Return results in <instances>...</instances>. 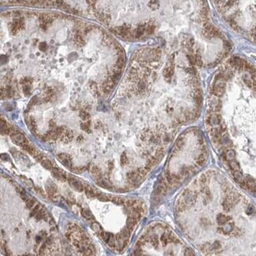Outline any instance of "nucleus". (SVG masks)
<instances>
[{
    "label": "nucleus",
    "mask_w": 256,
    "mask_h": 256,
    "mask_svg": "<svg viewBox=\"0 0 256 256\" xmlns=\"http://www.w3.org/2000/svg\"><path fill=\"white\" fill-rule=\"evenodd\" d=\"M231 29L256 44V0H210Z\"/></svg>",
    "instance_id": "f257e3e1"
},
{
    "label": "nucleus",
    "mask_w": 256,
    "mask_h": 256,
    "mask_svg": "<svg viewBox=\"0 0 256 256\" xmlns=\"http://www.w3.org/2000/svg\"><path fill=\"white\" fill-rule=\"evenodd\" d=\"M67 180H68V183H69V185H70L73 190H75L78 192H81L83 191H84V186L80 181L77 180L75 178H73L72 177H69L67 178Z\"/></svg>",
    "instance_id": "f03ea898"
},
{
    "label": "nucleus",
    "mask_w": 256,
    "mask_h": 256,
    "mask_svg": "<svg viewBox=\"0 0 256 256\" xmlns=\"http://www.w3.org/2000/svg\"><path fill=\"white\" fill-rule=\"evenodd\" d=\"M10 136H11L12 140H13V142L17 143V144H18V145L21 146V147L24 144L29 143L28 139L25 138V136H24L21 133L18 132V131H15Z\"/></svg>",
    "instance_id": "7ed1b4c3"
},
{
    "label": "nucleus",
    "mask_w": 256,
    "mask_h": 256,
    "mask_svg": "<svg viewBox=\"0 0 256 256\" xmlns=\"http://www.w3.org/2000/svg\"><path fill=\"white\" fill-rule=\"evenodd\" d=\"M46 192L48 193L49 198L54 201V202H57L58 201V190L57 188L53 184L49 183L46 185Z\"/></svg>",
    "instance_id": "20e7f679"
},
{
    "label": "nucleus",
    "mask_w": 256,
    "mask_h": 256,
    "mask_svg": "<svg viewBox=\"0 0 256 256\" xmlns=\"http://www.w3.org/2000/svg\"><path fill=\"white\" fill-rule=\"evenodd\" d=\"M58 159L59 160L62 164L64 166L67 168H72V159L70 157V155L66 154V153H61L59 155H58Z\"/></svg>",
    "instance_id": "39448f33"
},
{
    "label": "nucleus",
    "mask_w": 256,
    "mask_h": 256,
    "mask_svg": "<svg viewBox=\"0 0 256 256\" xmlns=\"http://www.w3.org/2000/svg\"><path fill=\"white\" fill-rule=\"evenodd\" d=\"M23 26H24V20L22 18H20L19 20H16L11 25V29H10L11 32L13 34H16L20 29H22Z\"/></svg>",
    "instance_id": "423d86ee"
},
{
    "label": "nucleus",
    "mask_w": 256,
    "mask_h": 256,
    "mask_svg": "<svg viewBox=\"0 0 256 256\" xmlns=\"http://www.w3.org/2000/svg\"><path fill=\"white\" fill-rule=\"evenodd\" d=\"M92 230L94 231L95 233L98 235L99 237H100L101 238L103 237L105 232L103 230V227L101 226V225L99 224L98 222H96V221H93L92 224Z\"/></svg>",
    "instance_id": "0eeeda50"
},
{
    "label": "nucleus",
    "mask_w": 256,
    "mask_h": 256,
    "mask_svg": "<svg viewBox=\"0 0 256 256\" xmlns=\"http://www.w3.org/2000/svg\"><path fill=\"white\" fill-rule=\"evenodd\" d=\"M51 174L53 175L54 178H56L57 180H61V181H66L67 180V177L66 174H64L63 172L58 170L57 169H52L51 170Z\"/></svg>",
    "instance_id": "6e6552de"
},
{
    "label": "nucleus",
    "mask_w": 256,
    "mask_h": 256,
    "mask_svg": "<svg viewBox=\"0 0 256 256\" xmlns=\"http://www.w3.org/2000/svg\"><path fill=\"white\" fill-rule=\"evenodd\" d=\"M84 192H85L86 196H88V198H95L96 197V194L97 192H95V190L91 187L90 185H87V186L84 187Z\"/></svg>",
    "instance_id": "1a4fd4ad"
},
{
    "label": "nucleus",
    "mask_w": 256,
    "mask_h": 256,
    "mask_svg": "<svg viewBox=\"0 0 256 256\" xmlns=\"http://www.w3.org/2000/svg\"><path fill=\"white\" fill-rule=\"evenodd\" d=\"M91 174L93 177H95V179L99 178L102 176V171L100 168H99L97 166H92L91 167Z\"/></svg>",
    "instance_id": "9d476101"
},
{
    "label": "nucleus",
    "mask_w": 256,
    "mask_h": 256,
    "mask_svg": "<svg viewBox=\"0 0 256 256\" xmlns=\"http://www.w3.org/2000/svg\"><path fill=\"white\" fill-rule=\"evenodd\" d=\"M96 198L101 201V202H109V201H111L112 199V196H108V195H106V194H103L102 192H97L96 194Z\"/></svg>",
    "instance_id": "9b49d317"
},
{
    "label": "nucleus",
    "mask_w": 256,
    "mask_h": 256,
    "mask_svg": "<svg viewBox=\"0 0 256 256\" xmlns=\"http://www.w3.org/2000/svg\"><path fill=\"white\" fill-rule=\"evenodd\" d=\"M62 136V140H64L65 142H70L73 139V134L70 130H65Z\"/></svg>",
    "instance_id": "f8f14e48"
},
{
    "label": "nucleus",
    "mask_w": 256,
    "mask_h": 256,
    "mask_svg": "<svg viewBox=\"0 0 256 256\" xmlns=\"http://www.w3.org/2000/svg\"><path fill=\"white\" fill-rule=\"evenodd\" d=\"M81 215L87 220H92L93 218V214L88 209H82L81 210Z\"/></svg>",
    "instance_id": "ddd939ff"
},
{
    "label": "nucleus",
    "mask_w": 256,
    "mask_h": 256,
    "mask_svg": "<svg viewBox=\"0 0 256 256\" xmlns=\"http://www.w3.org/2000/svg\"><path fill=\"white\" fill-rule=\"evenodd\" d=\"M42 166H44V168H45L46 170H51L53 169V166H52V163L51 162L49 161L48 159H44L43 161L41 162Z\"/></svg>",
    "instance_id": "4468645a"
},
{
    "label": "nucleus",
    "mask_w": 256,
    "mask_h": 256,
    "mask_svg": "<svg viewBox=\"0 0 256 256\" xmlns=\"http://www.w3.org/2000/svg\"><path fill=\"white\" fill-rule=\"evenodd\" d=\"M80 117L83 121H87L90 118V114L85 111H80Z\"/></svg>",
    "instance_id": "2eb2a0df"
},
{
    "label": "nucleus",
    "mask_w": 256,
    "mask_h": 256,
    "mask_svg": "<svg viewBox=\"0 0 256 256\" xmlns=\"http://www.w3.org/2000/svg\"><path fill=\"white\" fill-rule=\"evenodd\" d=\"M25 202H26V206H27L28 208H32V207L36 205L35 200L33 199H30V198H29V199H27L25 201Z\"/></svg>",
    "instance_id": "dca6fc26"
},
{
    "label": "nucleus",
    "mask_w": 256,
    "mask_h": 256,
    "mask_svg": "<svg viewBox=\"0 0 256 256\" xmlns=\"http://www.w3.org/2000/svg\"><path fill=\"white\" fill-rule=\"evenodd\" d=\"M21 179H22L23 181H24V183H25V184L26 186L28 187V188H33V187H34L32 180H30L29 179H27V178H25V177H21Z\"/></svg>",
    "instance_id": "f3484780"
},
{
    "label": "nucleus",
    "mask_w": 256,
    "mask_h": 256,
    "mask_svg": "<svg viewBox=\"0 0 256 256\" xmlns=\"http://www.w3.org/2000/svg\"><path fill=\"white\" fill-rule=\"evenodd\" d=\"M80 127H81V129L82 130L84 131H85L87 133H90L91 131H90V124L89 122H85V123H82L80 125Z\"/></svg>",
    "instance_id": "a211bd4d"
},
{
    "label": "nucleus",
    "mask_w": 256,
    "mask_h": 256,
    "mask_svg": "<svg viewBox=\"0 0 256 256\" xmlns=\"http://www.w3.org/2000/svg\"><path fill=\"white\" fill-rule=\"evenodd\" d=\"M23 92L26 95H29L30 94V92H31V86L29 85V84H24L23 85Z\"/></svg>",
    "instance_id": "6ab92c4d"
},
{
    "label": "nucleus",
    "mask_w": 256,
    "mask_h": 256,
    "mask_svg": "<svg viewBox=\"0 0 256 256\" xmlns=\"http://www.w3.org/2000/svg\"><path fill=\"white\" fill-rule=\"evenodd\" d=\"M71 170L74 173H76V174H80V173H82L84 171V167H83V166H76V167H72L71 168Z\"/></svg>",
    "instance_id": "aec40b11"
},
{
    "label": "nucleus",
    "mask_w": 256,
    "mask_h": 256,
    "mask_svg": "<svg viewBox=\"0 0 256 256\" xmlns=\"http://www.w3.org/2000/svg\"><path fill=\"white\" fill-rule=\"evenodd\" d=\"M48 245L46 243H44L42 244L41 246H40V249H39V252H40V255H41V254L42 255L44 254L45 251H46V250L48 249Z\"/></svg>",
    "instance_id": "412c9836"
},
{
    "label": "nucleus",
    "mask_w": 256,
    "mask_h": 256,
    "mask_svg": "<svg viewBox=\"0 0 256 256\" xmlns=\"http://www.w3.org/2000/svg\"><path fill=\"white\" fill-rule=\"evenodd\" d=\"M40 49L43 51H46V50H47V44L44 43V42L41 43V44H40Z\"/></svg>",
    "instance_id": "4be33fe9"
},
{
    "label": "nucleus",
    "mask_w": 256,
    "mask_h": 256,
    "mask_svg": "<svg viewBox=\"0 0 256 256\" xmlns=\"http://www.w3.org/2000/svg\"><path fill=\"white\" fill-rule=\"evenodd\" d=\"M34 158H35L36 161L38 162H42L44 159V156L42 155H40V154H39L38 155H36V157H34Z\"/></svg>",
    "instance_id": "5701e85b"
},
{
    "label": "nucleus",
    "mask_w": 256,
    "mask_h": 256,
    "mask_svg": "<svg viewBox=\"0 0 256 256\" xmlns=\"http://www.w3.org/2000/svg\"><path fill=\"white\" fill-rule=\"evenodd\" d=\"M30 82H31V79H29V77H25V78H24L21 80V83H22L23 84H28Z\"/></svg>",
    "instance_id": "b1692460"
},
{
    "label": "nucleus",
    "mask_w": 256,
    "mask_h": 256,
    "mask_svg": "<svg viewBox=\"0 0 256 256\" xmlns=\"http://www.w3.org/2000/svg\"><path fill=\"white\" fill-rule=\"evenodd\" d=\"M52 242H53V240H52V239H51V237L47 238V240H46V241H45V243H47L48 246H50L51 243H52Z\"/></svg>",
    "instance_id": "393cba45"
},
{
    "label": "nucleus",
    "mask_w": 256,
    "mask_h": 256,
    "mask_svg": "<svg viewBox=\"0 0 256 256\" xmlns=\"http://www.w3.org/2000/svg\"><path fill=\"white\" fill-rule=\"evenodd\" d=\"M87 1V3L89 4V5H93V4L95 3V2H96V0H86Z\"/></svg>",
    "instance_id": "a878e982"
},
{
    "label": "nucleus",
    "mask_w": 256,
    "mask_h": 256,
    "mask_svg": "<svg viewBox=\"0 0 256 256\" xmlns=\"http://www.w3.org/2000/svg\"><path fill=\"white\" fill-rule=\"evenodd\" d=\"M41 0H31V3L32 4H36V3H40Z\"/></svg>",
    "instance_id": "bb28decb"
},
{
    "label": "nucleus",
    "mask_w": 256,
    "mask_h": 256,
    "mask_svg": "<svg viewBox=\"0 0 256 256\" xmlns=\"http://www.w3.org/2000/svg\"><path fill=\"white\" fill-rule=\"evenodd\" d=\"M17 2H21V1H22V0H16Z\"/></svg>",
    "instance_id": "cd10ccee"
}]
</instances>
